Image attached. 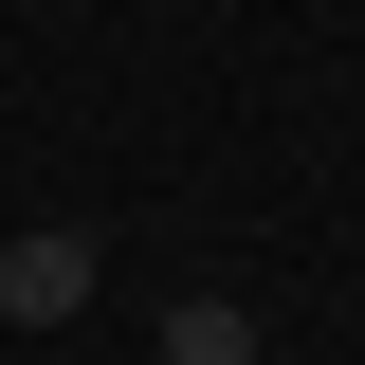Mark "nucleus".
<instances>
[{"mask_svg":"<svg viewBox=\"0 0 365 365\" xmlns=\"http://www.w3.org/2000/svg\"><path fill=\"white\" fill-rule=\"evenodd\" d=\"M165 365H256V311H237V292H182V311H165Z\"/></svg>","mask_w":365,"mask_h":365,"instance_id":"nucleus-2","label":"nucleus"},{"mask_svg":"<svg viewBox=\"0 0 365 365\" xmlns=\"http://www.w3.org/2000/svg\"><path fill=\"white\" fill-rule=\"evenodd\" d=\"M91 292H110V256H91L73 220H37V237H0V329H73Z\"/></svg>","mask_w":365,"mask_h":365,"instance_id":"nucleus-1","label":"nucleus"}]
</instances>
